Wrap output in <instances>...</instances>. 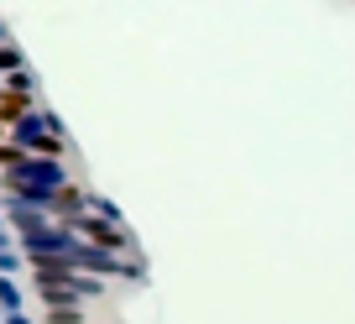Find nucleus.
<instances>
[{
	"mask_svg": "<svg viewBox=\"0 0 355 324\" xmlns=\"http://www.w3.org/2000/svg\"><path fill=\"white\" fill-rule=\"evenodd\" d=\"M0 142H11V126H6V121H0Z\"/></svg>",
	"mask_w": 355,
	"mask_h": 324,
	"instance_id": "obj_1",
	"label": "nucleus"
}]
</instances>
